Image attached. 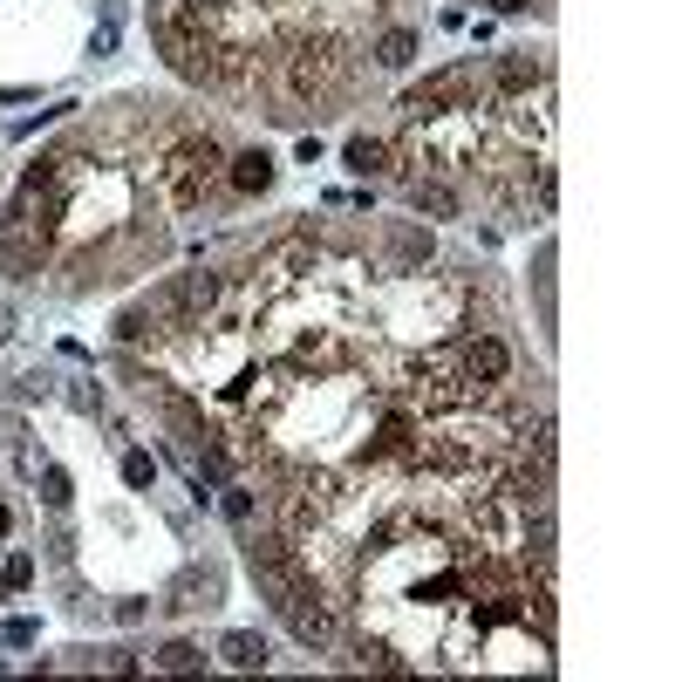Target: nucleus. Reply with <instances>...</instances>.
Wrapping results in <instances>:
<instances>
[{
  "instance_id": "f257e3e1",
  "label": "nucleus",
  "mask_w": 682,
  "mask_h": 682,
  "mask_svg": "<svg viewBox=\"0 0 682 682\" xmlns=\"http://www.w3.org/2000/svg\"><path fill=\"white\" fill-rule=\"evenodd\" d=\"M144 171L164 212H205L226 191V144L198 123H164L144 151Z\"/></svg>"
},
{
  "instance_id": "2eb2a0df",
  "label": "nucleus",
  "mask_w": 682,
  "mask_h": 682,
  "mask_svg": "<svg viewBox=\"0 0 682 682\" xmlns=\"http://www.w3.org/2000/svg\"><path fill=\"white\" fill-rule=\"evenodd\" d=\"M96 669H110V676H137V655H123V648H110V655H96Z\"/></svg>"
},
{
  "instance_id": "f3484780",
  "label": "nucleus",
  "mask_w": 682,
  "mask_h": 682,
  "mask_svg": "<svg viewBox=\"0 0 682 682\" xmlns=\"http://www.w3.org/2000/svg\"><path fill=\"white\" fill-rule=\"evenodd\" d=\"M35 642V621H7V648H28Z\"/></svg>"
},
{
  "instance_id": "7ed1b4c3",
  "label": "nucleus",
  "mask_w": 682,
  "mask_h": 682,
  "mask_svg": "<svg viewBox=\"0 0 682 682\" xmlns=\"http://www.w3.org/2000/svg\"><path fill=\"white\" fill-rule=\"evenodd\" d=\"M403 198L423 219H464V191L444 185V178H403Z\"/></svg>"
},
{
  "instance_id": "6ab92c4d",
  "label": "nucleus",
  "mask_w": 682,
  "mask_h": 682,
  "mask_svg": "<svg viewBox=\"0 0 682 682\" xmlns=\"http://www.w3.org/2000/svg\"><path fill=\"white\" fill-rule=\"evenodd\" d=\"M7 532H14V512H7V498H0V539H7Z\"/></svg>"
},
{
  "instance_id": "6e6552de",
  "label": "nucleus",
  "mask_w": 682,
  "mask_h": 682,
  "mask_svg": "<svg viewBox=\"0 0 682 682\" xmlns=\"http://www.w3.org/2000/svg\"><path fill=\"white\" fill-rule=\"evenodd\" d=\"M219 662H226V669H266L273 648H266V635H253V628H232L226 642H219Z\"/></svg>"
},
{
  "instance_id": "9b49d317",
  "label": "nucleus",
  "mask_w": 682,
  "mask_h": 682,
  "mask_svg": "<svg viewBox=\"0 0 682 682\" xmlns=\"http://www.w3.org/2000/svg\"><path fill=\"white\" fill-rule=\"evenodd\" d=\"M157 669H164V676H191V669H205V648L198 642H164L157 648Z\"/></svg>"
},
{
  "instance_id": "0eeeda50",
  "label": "nucleus",
  "mask_w": 682,
  "mask_h": 682,
  "mask_svg": "<svg viewBox=\"0 0 682 682\" xmlns=\"http://www.w3.org/2000/svg\"><path fill=\"white\" fill-rule=\"evenodd\" d=\"M369 55H376L382 76H396V69L417 62V35H410V28H376V35H369Z\"/></svg>"
},
{
  "instance_id": "39448f33",
  "label": "nucleus",
  "mask_w": 682,
  "mask_h": 682,
  "mask_svg": "<svg viewBox=\"0 0 682 682\" xmlns=\"http://www.w3.org/2000/svg\"><path fill=\"white\" fill-rule=\"evenodd\" d=\"M226 191L232 198H260V191H273V157L266 151H232L226 157Z\"/></svg>"
},
{
  "instance_id": "423d86ee",
  "label": "nucleus",
  "mask_w": 682,
  "mask_h": 682,
  "mask_svg": "<svg viewBox=\"0 0 682 682\" xmlns=\"http://www.w3.org/2000/svg\"><path fill=\"white\" fill-rule=\"evenodd\" d=\"M341 164L355 171V178H389L396 171V151H389V137H348V151H341Z\"/></svg>"
},
{
  "instance_id": "f8f14e48",
  "label": "nucleus",
  "mask_w": 682,
  "mask_h": 682,
  "mask_svg": "<svg viewBox=\"0 0 682 682\" xmlns=\"http://www.w3.org/2000/svg\"><path fill=\"white\" fill-rule=\"evenodd\" d=\"M41 498H48V505H55V512H69V471H62V464H41Z\"/></svg>"
},
{
  "instance_id": "20e7f679",
  "label": "nucleus",
  "mask_w": 682,
  "mask_h": 682,
  "mask_svg": "<svg viewBox=\"0 0 682 682\" xmlns=\"http://www.w3.org/2000/svg\"><path fill=\"white\" fill-rule=\"evenodd\" d=\"M348 669H369V676H410V662H403V648L396 642H382V635H355L348 642Z\"/></svg>"
},
{
  "instance_id": "4468645a",
  "label": "nucleus",
  "mask_w": 682,
  "mask_h": 682,
  "mask_svg": "<svg viewBox=\"0 0 682 682\" xmlns=\"http://www.w3.org/2000/svg\"><path fill=\"white\" fill-rule=\"evenodd\" d=\"M0 580H7V594H21V587H35V560H28V553H14Z\"/></svg>"
},
{
  "instance_id": "dca6fc26",
  "label": "nucleus",
  "mask_w": 682,
  "mask_h": 682,
  "mask_svg": "<svg viewBox=\"0 0 682 682\" xmlns=\"http://www.w3.org/2000/svg\"><path fill=\"white\" fill-rule=\"evenodd\" d=\"M110 48H116V21H103V28L89 35V55H110Z\"/></svg>"
},
{
  "instance_id": "ddd939ff",
  "label": "nucleus",
  "mask_w": 682,
  "mask_h": 682,
  "mask_svg": "<svg viewBox=\"0 0 682 682\" xmlns=\"http://www.w3.org/2000/svg\"><path fill=\"white\" fill-rule=\"evenodd\" d=\"M123 478H130L137 492H151L157 485V457L151 451H123Z\"/></svg>"
},
{
  "instance_id": "a211bd4d",
  "label": "nucleus",
  "mask_w": 682,
  "mask_h": 682,
  "mask_svg": "<svg viewBox=\"0 0 682 682\" xmlns=\"http://www.w3.org/2000/svg\"><path fill=\"white\" fill-rule=\"evenodd\" d=\"M526 7H539V0H492V14H526Z\"/></svg>"
},
{
  "instance_id": "1a4fd4ad",
  "label": "nucleus",
  "mask_w": 682,
  "mask_h": 682,
  "mask_svg": "<svg viewBox=\"0 0 682 682\" xmlns=\"http://www.w3.org/2000/svg\"><path fill=\"white\" fill-rule=\"evenodd\" d=\"M219 512H226V526H253V519H260V492H253V485H239V478H226V485H219Z\"/></svg>"
},
{
  "instance_id": "f03ea898",
  "label": "nucleus",
  "mask_w": 682,
  "mask_h": 682,
  "mask_svg": "<svg viewBox=\"0 0 682 682\" xmlns=\"http://www.w3.org/2000/svg\"><path fill=\"white\" fill-rule=\"evenodd\" d=\"M478 96H485V89H478V62H457V69H437V76H423L417 89H403L396 116H403V123H430V116L464 110V103H478Z\"/></svg>"
},
{
  "instance_id": "9d476101",
  "label": "nucleus",
  "mask_w": 682,
  "mask_h": 682,
  "mask_svg": "<svg viewBox=\"0 0 682 682\" xmlns=\"http://www.w3.org/2000/svg\"><path fill=\"white\" fill-rule=\"evenodd\" d=\"M219 594H226V580H219L212 567H198V573L178 580V601H171V607H219Z\"/></svg>"
}]
</instances>
